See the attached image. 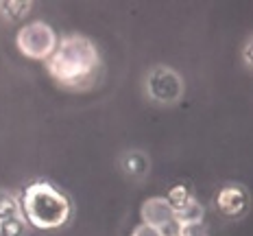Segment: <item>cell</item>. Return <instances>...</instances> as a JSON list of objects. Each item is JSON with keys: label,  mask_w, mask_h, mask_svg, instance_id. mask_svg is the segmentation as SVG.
Instances as JSON below:
<instances>
[{"label": "cell", "mask_w": 253, "mask_h": 236, "mask_svg": "<svg viewBox=\"0 0 253 236\" xmlns=\"http://www.w3.org/2000/svg\"><path fill=\"white\" fill-rule=\"evenodd\" d=\"M251 40H247V44H245V50H242V57H245V64L247 66H251Z\"/></svg>", "instance_id": "14"}, {"label": "cell", "mask_w": 253, "mask_h": 236, "mask_svg": "<svg viewBox=\"0 0 253 236\" xmlns=\"http://www.w3.org/2000/svg\"><path fill=\"white\" fill-rule=\"evenodd\" d=\"M190 199H192V192H190V188L186 184H175V186H170V190H168V195H166V201L170 203L172 210L186 206Z\"/></svg>", "instance_id": "11"}, {"label": "cell", "mask_w": 253, "mask_h": 236, "mask_svg": "<svg viewBox=\"0 0 253 236\" xmlns=\"http://www.w3.org/2000/svg\"><path fill=\"white\" fill-rule=\"evenodd\" d=\"M120 164H123V171L126 173V175L142 177L146 171H149V157H146L144 153H140V151H129V153L123 155Z\"/></svg>", "instance_id": "8"}, {"label": "cell", "mask_w": 253, "mask_h": 236, "mask_svg": "<svg viewBox=\"0 0 253 236\" xmlns=\"http://www.w3.org/2000/svg\"><path fill=\"white\" fill-rule=\"evenodd\" d=\"M142 223L153 225V228L162 230L164 236H177L179 228L175 223V210L170 208V203L164 197H151L142 203Z\"/></svg>", "instance_id": "5"}, {"label": "cell", "mask_w": 253, "mask_h": 236, "mask_svg": "<svg viewBox=\"0 0 253 236\" xmlns=\"http://www.w3.org/2000/svg\"><path fill=\"white\" fill-rule=\"evenodd\" d=\"M146 92L155 103L172 105L183 94V79L168 66H155L146 77Z\"/></svg>", "instance_id": "4"}, {"label": "cell", "mask_w": 253, "mask_h": 236, "mask_svg": "<svg viewBox=\"0 0 253 236\" xmlns=\"http://www.w3.org/2000/svg\"><path fill=\"white\" fill-rule=\"evenodd\" d=\"M31 9H33V2H31V0H0V15L11 20V22L24 18Z\"/></svg>", "instance_id": "9"}, {"label": "cell", "mask_w": 253, "mask_h": 236, "mask_svg": "<svg viewBox=\"0 0 253 236\" xmlns=\"http://www.w3.org/2000/svg\"><path fill=\"white\" fill-rule=\"evenodd\" d=\"M18 214H22V210H20V199L13 197L11 192L0 190V221L9 219V217H18Z\"/></svg>", "instance_id": "12"}, {"label": "cell", "mask_w": 253, "mask_h": 236, "mask_svg": "<svg viewBox=\"0 0 253 236\" xmlns=\"http://www.w3.org/2000/svg\"><path fill=\"white\" fill-rule=\"evenodd\" d=\"M247 203H249L247 192L238 184H227V186L220 188L214 197V206L218 208V212L225 214V217H240V214H245Z\"/></svg>", "instance_id": "6"}, {"label": "cell", "mask_w": 253, "mask_h": 236, "mask_svg": "<svg viewBox=\"0 0 253 236\" xmlns=\"http://www.w3.org/2000/svg\"><path fill=\"white\" fill-rule=\"evenodd\" d=\"M20 210L26 225L38 230L63 228L72 217V206L59 188L48 182H33L24 188Z\"/></svg>", "instance_id": "2"}, {"label": "cell", "mask_w": 253, "mask_h": 236, "mask_svg": "<svg viewBox=\"0 0 253 236\" xmlns=\"http://www.w3.org/2000/svg\"><path fill=\"white\" fill-rule=\"evenodd\" d=\"M205 219V208L201 201H197V199H190L186 206L177 208L175 210V223L177 228H186V225H197V223H203Z\"/></svg>", "instance_id": "7"}, {"label": "cell", "mask_w": 253, "mask_h": 236, "mask_svg": "<svg viewBox=\"0 0 253 236\" xmlns=\"http://www.w3.org/2000/svg\"><path fill=\"white\" fill-rule=\"evenodd\" d=\"M26 228H29V225H26L22 214L2 219V221H0V236H24Z\"/></svg>", "instance_id": "10"}, {"label": "cell", "mask_w": 253, "mask_h": 236, "mask_svg": "<svg viewBox=\"0 0 253 236\" xmlns=\"http://www.w3.org/2000/svg\"><path fill=\"white\" fill-rule=\"evenodd\" d=\"M57 33L52 31L50 24L35 20V22H26L18 29L15 35V46L22 55L31 57V59H50V55L57 48Z\"/></svg>", "instance_id": "3"}, {"label": "cell", "mask_w": 253, "mask_h": 236, "mask_svg": "<svg viewBox=\"0 0 253 236\" xmlns=\"http://www.w3.org/2000/svg\"><path fill=\"white\" fill-rule=\"evenodd\" d=\"M131 236H164L162 234V230L153 228V225H146V223H140L138 228L131 232Z\"/></svg>", "instance_id": "13"}, {"label": "cell", "mask_w": 253, "mask_h": 236, "mask_svg": "<svg viewBox=\"0 0 253 236\" xmlns=\"http://www.w3.org/2000/svg\"><path fill=\"white\" fill-rule=\"evenodd\" d=\"M101 70V55L85 35H66L48 59V72L66 88H89Z\"/></svg>", "instance_id": "1"}]
</instances>
